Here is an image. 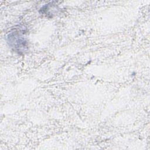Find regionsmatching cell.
Here are the masks:
<instances>
[{"instance_id":"1","label":"cell","mask_w":150,"mask_h":150,"mask_svg":"<svg viewBox=\"0 0 150 150\" xmlns=\"http://www.w3.org/2000/svg\"><path fill=\"white\" fill-rule=\"evenodd\" d=\"M6 40L9 46L18 54H23L28 49V41L25 36V31L22 28L12 29L8 34Z\"/></svg>"}]
</instances>
